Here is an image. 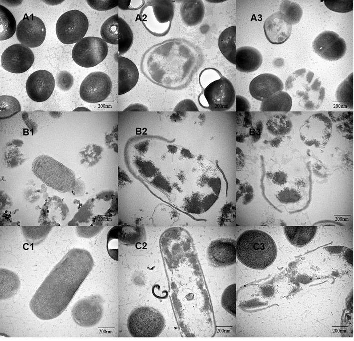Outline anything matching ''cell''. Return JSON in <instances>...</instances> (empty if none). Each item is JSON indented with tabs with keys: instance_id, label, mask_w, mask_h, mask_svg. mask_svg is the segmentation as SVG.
<instances>
[{
	"instance_id": "1",
	"label": "cell",
	"mask_w": 354,
	"mask_h": 341,
	"mask_svg": "<svg viewBox=\"0 0 354 341\" xmlns=\"http://www.w3.org/2000/svg\"><path fill=\"white\" fill-rule=\"evenodd\" d=\"M148 148L139 168L143 197L160 225L222 226L236 207L233 144Z\"/></svg>"
},
{
	"instance_id": "2",
	"label": "cell",
	"mask_w": 354,
	"mask_h": 341,
	"mask_svg": "<svg viewBox=\"0 0 354 341\" xmlns=\"http://www.w3.org/2000/svg\"><path fill=\"white\" fill-rule=\"evenodd\" d=\"M88 250L69 251L46 278L30 304L32 312L40 319L50 320L66 308L94 266Z\"/></svg>"
},
{
	"instance_id": "3",
	"label": "cell",
	"mask_w": 354,
	"mask_h": 341,
	"mask_svg": "<svg viewBox=\"0 0 354 341\" xmlns=\"http://www.w3.org/2000/svg\"><path fill=\"white\" fill-rule=\"evenodd\" d=\"M202 62L198 46L184 39L174 38L148 50L142 57L140 70L154 84L179 90L189 84Z\"/></svg>"
},
{
	"instance_id": "4",
	"label": "cell",
	"mask_w": 354,
	"mask_h": 341,
	"mask_svg": "<svg viewBox=\"0 0 354 341\" xmlns=\"http://www.w3.org/2000/svg\"><path fill=\"white\" fill-rule=\"evenodd\" d=\"M238 259L246 266L264 270L270 266L277 255L276 244L266 232L256 230H246L238 238Z\"/></svg>"
},
{
	"instance_id": "5",
	"label": "cell",
	"mask_w": 354,
	"mask_h": 341,
	"mask_svg": "<svg viewBox=\"0 0 354 341\" xmlns=\"http://www.w3.org/2000/svg\"><path fill=\"white\" fill-rule=\"evenodd\" d=\"M199 84L202 92L200 105L212 112L229 110L236 102V94L232 82L217 69L208 68L202 71Z\"/></svg>"
},
{
	"instance_id": "6",
	"label": "cell",
	"mask_w": 354,
	"mask_h": 341,
	"mask_svg": "<svg viewBox=\"0 0 354 341\" xmlns=\"http://www.w3.org/2000/svg\"><path fill=\"white\" fill-rule=\"evenodd\" d=\"M32 170L44 184L60 192L72 191L76 184L74 172L48 156L42 155L36 158Z\"/></svg>"
},
{
	"instance_id": "7",
	"label": "cell",
	"mask_w": 354,
	"mask_h": 341,
	"mask_svg": "<svg viewBox=\"0 0 354 341\" xmlns=\"http://www.w3.org/2000/svg\"><path fill=\"white\" fill-rule=\"evenodd\" d=\"M172 0H148L138 16L146 30L156 37L170 32L174 16L175 5Z\"/></svg>"
},
{
	"instance_id": "8",
	"label": "cell",
	"mask_w": 354,
	"mask_h": 341,
	"mask_svg": "<svg viewBox=\"0 0 354 341\" xmlns=\"http://www.w3.org/2000/svg\"><path fill=\"white\" fill-rule=\"evenodd\" d=\"M164 320L157 310L148 307L135 310L129 318L128 328L135 338H154L164 327Z\"/></svg>"
},
{
	"instance_id": "9",
	"label": "cell",
	"mask_w": 354,
	"mask_h": 341,
	"mask_svg": "<svg viewBox=\"0 0 354 341\" xmlns=\"http://www.w3.org/2000/svg\"><path fill=\"white\" fill-rule=\"evenodd\" d=\"M89 28V22L84 14L72 10L64 14L56 25L59 40L65 44H76L84 38Z\"/></svg>"
},
{
	"instance_id": "10",
	"label": "cell",
	"mask_w": 354,
	"mask_h": 341,
	"mask_svg": "<svg viewBox=\"0 0 354 341\" xmlns=\"http://www.w3.org/2000/svg\"><path fill=\"white\" fill-rule=\"evenodd\" d=\"M108 53L107 43L98 37H86L76 43L72 52L74 61L82 68H93L102 62Z\"/></svg>"
},
{
	"instance_id": "11",
	"label": "cell",
	"mask_w": 354,
	"mask_h": 341,
	"mask_svg": "<svg viewBox=\"0 0 354 341\" xmlns=\"http://www.w3.org/2000/svg\"><path fill=\"white\" fill-rule=\"evenodd\" d=\"M332 132L330 119L323 114L310 116L300 130L302 142L308 146L322 148L328 142Z\"/></svg>"
},
{
	"instance_id": "12",
	"label": "cell",
	"mask_w": 354,
	"mask_h": 341,
	"mask_svg": "<svg viewBox=\"0 0 354 341\" xmlns=\"http://www.w3.org/2000/svg\"><path fill=\"white\" fill-rule=\"evenodd\" d=\"M102 38L106 43L118 45V56L126 53L134 42V36L128 24L118 14L108 18L100 29Z\"/></svg>"
},
{
	"instance_id": "13",
	"label": "cell",
	"mask_w": 354,
	"mask_h": 341,
	"mask_svg": "<svg viewBox=\"0 0 354 341\" xmlns=\"http://www.w3.org/2000/svg\"><path fill=\"white\" fill-rule=\"evenodd\" d=\"M112 84L110 77L101 72L89 74L82 82L80 94L88 103L96 104L105 100L112 92Z\"/></svg>"
},
{
	"instance_id": "14",
	"label": "cell",
	"mask_w": 354,
	"mask_h": 341,
	"mask_svg": "<svg viewBox=\"0 0 354 341\" xmlns=\"http://www.w3.org/2000/svg\"><path fill=\"white\" fill-rule=\"evenodd\" d=\"M314 52L324 60L336 61L346 54L347 46L345 40L332 31L320 34L312 42Z\"/></svg>"
},
{
	"instance_id": "15",
	"label": "cell",
	"mask_w": 354,
	"mask_h": 341,
	"mask_svg": "<svg viewBox=\"0 0 354 341\" xmlns=\"http://www.w3.org/2000/svg\"><path fill=\"white\" fill-rule=\"evenodd\" d=\"M34 56L30 48L22 44H14L2 53L1 64L6 70L13 74H22L32 66Z\"/></svg>"
},
{
	"instance_id": "16",
	"label": "cell",
	"mask_w": 354,
	"mask_h": 341,
	"mask_svg": "<svg viewBox=\"0 0 354 341\" xmlns=\"http://www.w3.org/2000/svg\"><path fill=\"white\" fill-rule=\"evenodd\" d=\"M16 37L21 44L29 48L39 47L46 37L45 24L34 14L28 16L26 14L18 26Z\"/></svg>"
},
{
	"instance_id": "17",
	"label": "cell",
	"mask_w": 354,
	"mask_h": 341,
	"mask_svg": "<svg viewBox=\"0 0 354 341\" xmlns=\"http://www.w3.org/2000/svg\"><path fill=\"white\" fill-rule=\"evenodd\" d=\"M104 312L102 302L99 297L92 296L78 302L72 314L74 320L78 326L90 328L101 320Z\"/></svg>"
},
{
	"instance_id": "18",
	"label": "cell",
	"mask_w": 354,
	"mask_h": 341,
	"mask_svg": "<svg viewBox=\"0 0 354 341\" xmlns=\"http://www.w3.org/2000/svg\"><path fill=\"white\" fill-rule=\"evenodd\" d=\"M236 242L232 238H221L214 240L207 249L208 258L210 264L218 268L229 266L237 260Z\"/></svg>"
},
{
	"instance_id": "19",
	"label": "cell",
	"mask_w": 354,
	"mask_h": 341,
	"mask_svg": "<svg viewBox=\"0 0 354 341\" xmlns=\"http://www.w3.org/2000/svg\"><path fill=\"white\" fill-rule=\"evenodd\" d=\"M56 81L52 73L45 70H40L32 73L26 84L28 95L37 102L47 100L52 94Z\"/></svg>"
},
{
	"instance_id": "20",
	"label": "cell",
	"mask_w": 354,
	"mask_h": 341,
	"mask_svg": "<svg viewBox=\"0 0 354 341\" xmlns=\"http://www.w3.org/2000/svg\"><path fill=\"white\" fill-rule=\"evenodd\" d=\"M284 89L282 80L271 74L258 76L252 80L249 86L252 97L262 102L282 92Z\"/></svg>"
},
{
	"instance_id": "21",
	"label": "cell",
	"mask_w": 354,
	"mask_h": 341,
	"mask_svg": "<svg viewBox=\"0 0 354 341\" xmlns=\"http://www.w3.org/2000/svg\"><path fill=\"white\" fill-rule=\"evenodd\" d=\"M292 26L279 11L272 14L264 22V30L268 40L273 44H281L290 38Z\"/></svg>"
},
{
	"instance_id": "22",
	"label": "cell",
	"mask_w": 354,
	"mask_h": 341,
	"mask_svg": "<svg viewBox=\"0 0 354 341\" xmlns=\"http://www.w3.org/2000/svg\"><path fill=\"white\" fill-rule=\"evenodd\" d=\"M70 215V210L64 200L54 196L43 206L38 222L41 226H60Z\"/></svg>"
},
{
	"instance_id": "23",
	"label": "cell",
	"mask_w": 354,
	"mask_h": 341,
	"mask_svg": "<svg viewBox=\"0 0 354 341\" xmlns=\"http://www.w3.org/2000/svg\"><path fill=\"white\" fill-rule=\"evenodd\" d=\"M314 76L312 72L305 68L296 70L286 81L285 88L286 92L292 98H302L310 90Z\"/></svg>"
},
{
	"instance_id": "24",
	"label": "cell",
	"mask_w": 354,
	"mask_h": 341,
	"mask_svg": "<svg viewBox=\"0 0 354 341\" xmlns=\"http://www.w3.org/2000/svg\"><path fill=\"white\" fill-rule=\"evenodd\" d=\"M118 62V94L122 95L132 90L139 80V71L130 59L120 56Z\"/></svg>"
},
{
	"instance_id": "25",
	"label": "cell",
	"mask_w": 354,
	"mask_h": 341,
	"mask_svg": "<svg viewBox=\"0 0 354 341\" xmlns=\"http://www.w3.org/2000/svg\"><path fill=\"white\" fill-rule=\"evenodd\" d=\"M263 58L261 53L250 46H242L237 50L236 70L240 72L250 73L257 70L262 66Z\"/></svg>"
},
{
	"instance_id": "26",
	"label": "cell",
	"mask_w": 354,
	"mask_h": 341,
	"mask_svg": "<svg viewBox=\"0 0 354 341\" xmlns=\"http://www.w3.org/2000/svg\"><path fill=\"white\" fill-rule=\"evenodd\" d=\"M180 16L183 22L187 26L192 27L200 24L205 15V8L202 0H185L180 8Z\"/></svg>"
},
{
	"instance_id": "27",
	"label": "cell",
	"mask_w": 354,
	"mask_h": 341,
	"mask_svg": "<svg viewBox=\"0 0 354 341\" xmlns=\"http://www.w3.org/2000/svg\"><path fill=\"white\" fill-rule=\"evenodd\" d=\"M236 26H232L224 30L220 34L218 45L224 57L230 63L236 64Z\"/></svg>"
},
{
	"instance_id": "28",
	"label": "cell",
	"mask_w": 354,
	"mask_h": 341,
	"mask_svg": "<svg viewBox=\"0 0 354 341\" xmlns=\"http://www.w3.org/2000/svg\"><path fill=\"white\" fill-rule=\"evenodd\" d=\"M326 90L318 78L312 82L308 91L300 98L298 104L307 110H316L322 106L324 99Z\"/></svg>"
},
{
	"instance_id": "29",
	"label": "cell",
	"mask_w": 354,
	"mask_h": 341,
	"mask_svg": "<svg viewBox=\"0 0 354 341\" xmlns=\"http://www.w3.org/2000/svg\"><path fill=\"white\" fill-rule=\"evenodd\" d=\"M316 230V226H286L284 228L290 242L300 247L309 243L315 236Z\"/></svg>"
},
{
	"instance_id": "30",
	"label": "cell",
	"mask_w": 354,
	"mask_h": 341,
	"mask_svg": "<svg viewBox=\"0 0 354 341\" xmlns=\"http://www.w3.org/2000/svg\"><path fill=\"white\" fill-rule=\"evenodd\" d=\"M292 106V97L286 92H281L262 102L261 112H290Z\"/></svg>"
},
{
	"instance_id": "31",
	"label": "cell",
	"mask_w": 354,
	"mask_h": 341,
	"mask_svg": "<svg viewBox=\"0 0 354 341\" xmlns=\"http://www.w3.org/2000/svg\"><path fill=\"white\" fill-rule=\"evenodd\" d=\"M20 286L18 276L9 270L0 269V298H10L18 292Z\"/></svg>"
},
{
	"instance_id": "32",
	"label": "cell",
	"mask_w": 354,
	"mask_h": 341,
	"mask_svg": "<svg viewBox=\"0 0 354 341\" xmlns=\"http://www.w3.org/2000/svg\"><path fill=\"white\" fill-rule=\"evenodd\" d=\"M336 96L337 102L342 106L354 108V72L340 84Z\"/></svg>"
},
{
	"instance_id": "33",
	"label": "cell",
	"mask_w": 354,
	"mask_h": 341,
	"mask_svg": "<svg viewBox=\"0 0 354 341\" xmlns=\"http://www.w3.org/2000/svg\"><path fill=\"white\" fill-rule=\"evenodd\" d=\"M0 41L10 38L17 30L16 18L5 6L0 5Z\"/></svg>"
},
{
	"instance_id": "34",
	"label": "cell",
	"mask_w": 354,
	"mask_h": 341,
	"mask_svg": "<svg viewBox=\"0 0 354 341\" xmlns=\"http://www.w3.org/2000/svg\"><path fill=\"white\" fill-rule=\"evenodd\" d=\"M52 228V226H24L22 230L28 242L36 245L46 238Z\"/></svg>"
},
{
	"instance_id": "35",
	"label": "cell",
	"mask_w": 354,
	"mask_h": 341,
	"mask_svg": "<svg viewBox=\"0 0 354 341\" xmlns=\"http://www.w3.org/2000/svg\"><path fill=\"white\" fill-rule=\"evenodd\" d=\"M280 12L291 25L298 24L301 20L303 10L298 4L290 0H284L280 7Z\"/></svg>"
},
{
	"instance_id": "36",
	"label": "cell",
	"mask_w": 354,
	"mask_h": 341,
	"mask_svg": "<svg viewBox=\"0 0 354 341\" xmlns=\"http://www.w3.org/2000/svg\"><path fill=\"white\" fill-rule=\"evenodd\" d=\"M268 130L274 136H286L292 130V122L288 116H276L267 124Z\"/></svg>"
},
{
	"instance_id": "37",
	"label": "cell",
	"mask_w": 354,
	"mask_h": 341,
	"mask_svg": "<svg viewBox=\"0 0 354 341\" xmlns=\"http://www.w3.org/2000/svg\"><path fill=\"white\" fill-rule=\"evenodd\" d=\"M20 111V104L16 98L8 96H0V119L10 118Z\"/></svg>"
},
{
	"instance_id": "38",
	"label": "cell",
	"mask_w": 354,
	"mask_h": 341,
	"mask_svg": "<svg viewBox=\"0 0 354 341\" xmlns=\"http://www.w3.org/2000/svg\"><path fill=\"white\" fill-rule=\"evenodd\" d=\"M222 304L223 308L232 316L236 314V284L228 286L224 292Z\"/></svg>"
},
{
	"instance_id": "39",
	"label": "cell",
	"mask_w": 354,
	"mask_h": 341,
	"mask_svg": "<svg viewBox=\"0 0 354 341\" xmlns=\"http://www.w3.org/2000/svg\"><path fill=\"white\" fill-rule=\"evenodd\" d=\"M326 6L336 12L346 14L354 10V0H324Z\"/></svg>"
},
{
	"instance_id": "40",
	"label": "cell",
	"mask_w": 354,
	"mask_h": 341,
	"mask_svg": "<svg viewBox=\"0 0 354 341\" xmlns=\"http://www.w3.org/2000/svg\"><path fill=\"white\" fill-rule=\"evenodd\" d=\"M56 84L58 88L64 92L70 90L74 82V77L69 72L64 70L56 76Z\"/></svg>"
},
{
	"instance_id": "41",
	"label": "cell",
	"mask_w": 354,
	"mask_h": 341,
	"mask_svg": "<svg viewBox=\"0 0 354 341\" xmlns=\"http://www.w3.org/2000/svg\"><path fill=\"white\" fill-rule=\"evenodd\" d=\"M88 4L94 10L98 11H108L118 5V0H87Z\"/></svg>"
},
{
	"instance_id": "42",
	"label": "cell",
	"mask_w": 354,
	"mask_h": 341,
	"mask_svg": "<svg viewBox=\"0 0 354 341\" xmlns=\"http://www.w3.org/2000/svg\"><path fill=\"white\" fill-rule=\"evenodd\" d=\"M105 226H80L76 227L78 236L84 238H90L98 234Z\"/></svg>"
},
{
	"instance_id": "43",
	"label": "cell",
	"mask_w": 354,
	"mask_h": 341,
	"mask_svg": "<svg viewBox=\"0 0 354 341\" xmlns=\"http://www.w3.org/2000/svg\"><path fill=\"white\" fill-rule=\"evenodd\" d=\"M174 110L176 112L200 111L196 103L190 99H185L179 102Z\"/></svg>"
},
{
	"instance_id": "44",
	"label": "cell",
	"mask_w": 354,
	"mask_h": 341,
	"mask_svg": "<svg viewBox=\"0 0 354 341\" xmlns=\"http://www.w3.org/2000/svg\"><path fill=\"white\" fill-rule=\"evenodd\" d=\"M144 0H118V6L122 10H136L145 4Z\"/></svg>"
},
{
	"instance_id": "45",
	"label": "cell",
	"mask_w": 354,
	"mask_h": 341,
	"mask_svg": "<svg viewBox=\"0 0 354 341\" xmlns=\"http://www.w3.org/2000/svg\"><path fill=\"white\" fill-rule=\"evenodd\" d=\"M236 111L238 112H250L251 110L250 102L246 98L236 96Z\"/></svg>"
},
{
	"instance_id": "46",
	"label": "cell",
	"mask_w": 354,
	"mask_h": 341,
	"mask_svg": "<svg viewBox=\"0 0 354 341\" xmlns=\"http://www.w3.org/2000/svg\"><path fill=\"white\" fill-rule=\"evenodd\" d=\"M124 111L126 112H148V107L139 103L132 104L128 106Z\"/></svg>"
},
{
	"instance_id": "47",
	"label": "cell",
	"mask_w": 354,
	"mask_h": 341,
	"mask_svg": "<svg viewBox=\"0 0 354 341\" xmlns=\"http://www.w3.org/2000/svg\"><path fill=\"white\" fill-rule=\"evenodd\" d=\"M273 64L276 68H282L284 65V61L282 58H276L274 60Z\"/></svg>"
},
{
	"instance_id": "48",
	"label": "cell",
	"mask_w": 354,
	"mask_h": 341,
	"mask_svg": "<svg viewBox=\"0 0 354 341\" xmlns=\"http://www.w3.org/2000/svg\"><path fill=\"white\" fill-rule=\"evenodd\" d=\"M64 0H46L44 1V2L49 5L50 6H55V5H58V4H61L62 2H63Z\"/></svg>"
},
{
	"instance_id": "49",
	"label": "cell",
	"mask_w": 354,
	"mask_h": 341,
	"mask_svg": "<svg viewBox=\"0 0 354 341\" xmlns=\"http://www.w3.org/2000/svg\"><path fill=\"white\" fill-rule=\"evenodd\" d=\"M74 112L76 111H84V112H90V110L88 108H84V107H80L74 110Z\"/></svg>"
},
{
	"instance_id": "50",
	"label": "cell",
	"mask_w": 354,
	"mask_h": 341,
	"mask_svg": "<svg viewBox=\"0 0 354 341\" xmlns=\"http://www.w3.org/2000/svg\"><path fill=\"white\" fill-rule=\"evenodd\" d=\"M226 0H206V2H208L214 4L222 3L224 2Z\"/></svg>"
}]
</instances>
